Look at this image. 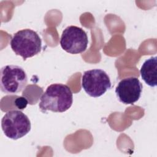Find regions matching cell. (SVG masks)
Returning a JSON list of instances; mask_svg holds the SVG:
<instances>
[{"mask_svg":"<svg viewBox=\"0 0 157 157\" xmlns=\"http://www.w3.org/2000/svg\"><path fill=\"white\" fill-rule=\"evenodd\" d=\"M73 95L66 85L54 83L49 85L40 98L39 104L42 112L50 110L53 112H64L72 105Z\"/></svg>","mask_w":157,"mask_h":157,"instance_id":"1","label":"cell"},{"mask_svg":"<svg viewBox=\"0 0 157 157\" xmlns=\"http://www.w3.org/2000/svg\"><path fill=\"white\" fill-rule=\"evenodd\" d=\"M10 47L17 55L21 56L23 60H26L40 52L42 40L36 31L24 29L13 34Z\"/></svg>","mask_w":157,"mask_h":157,"instance_id":"2","label":"cell"},{"mask_svg":"<svg viewBox=\"0 0 157 157\" xmlns=\"http://www.w3.org/2000/svg\"><path fill=\"white\" fill-rule=\"evenodd\" d=\"M1 128L6 137L17 140L26 136L31 130V121L20 110L7 112L1 120Z\"/></svg>","mask_w":157,"mask_h":157,"instance_id":"3","label":"cell"},{"mask_svg":"<svg viewBox=\"0 0 157 157\" xmlns=\"http://www.w3.org/2000/svg\"><path fill=\"white\" fill-rule=\"evenodd\" d=\"M28 77L25 70L16 65H7L1 69L0 86L2 92L10 95L18 94L25 88Z\"/></svg>","mask_w":157,"mask_h":157,"instance_id":"4","label":"cell"},{"mask_svg":"<svg viewBox=\"0 0 157 157\" xmlns=\"http://www.w3.org/2000/svg\"><path fill=\"white\" fill-rule=\"evenodd\" d=\"M82 86L89 96L98 98L110 88L111 82L104 71L94 69L84 72L82 78Z\"/></svg>","mask_w":157,"mask_h":157,"instance_id":"5","label":"cell"},{"mask_svg":"<svg viewBox=\"0 0 157 157\" xmlns=\"http://www.w3.org/2000/svg\"><path fill=\"white\" fill-rule=\"evenodd\" d=\"M88 44L86 32L76 26H69L66 28L61 36L60 45L61 48L67 53L78 54L83 52Z\"/></svg>","mask_w":157,"mask_h":157,"instance_id":"6","label":"cell"},{"mask_svg":"<svg viewBox=\"0 0 157 157\" xmlns=\"http://www.w3.org/2000/svg\"><path fill=\"white\" fill-rule=\"evenodd\" d=\"M142 85L137 77H131L118 83L115 93L118 100L124 104H134L140 98Z\"/></svg>","mask_w":157,"mask_h":157,"instance_id":"7","label":"cell"},{"mask_svg":"<svg viewBox=\"0 0 157 157\" xmlns=\"http://www.w3.org/2000/svg\"><path fill=\"white\" fill-rule=\"evenodd\" d=\"M140 73L143 80L150 86L157 85V57H151L142 64Z\"/></svg>","mask_w":157,"mask_h":157,"instance_id":"8","label":"cell"},{"mask_svg":"<svg viewBox=\"0 0 157 157\" xmlns=\"http://www.w3.org/2000/svg\"><path fill=\"white\" fill-rule=\"evenodd\" d=\"M17 100H18L19 101V102H20V105L19 106V109H23L24 108L26 107L27 104H28V101L27 100L24 98H18Z\"/></svg>","mask_w":157,"mask_h":157,"instance_id":"9","label":"cell"}]
</instances>
